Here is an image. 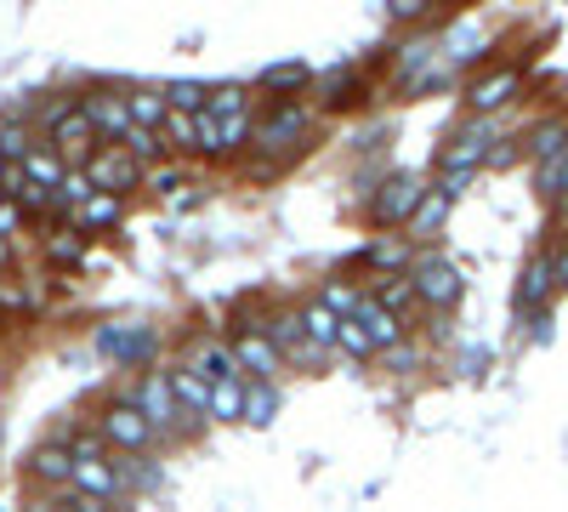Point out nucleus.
I'll use <instances>...</instances> for the list:
<instances>
[{
  "label": "nucleus",
  "mask_w": 568,
  "mask_h": 512,
  "mask_svg": "<svg viewBox=\"0 0 568 512\" xmlns=\"http://www.w3.org/2000/svg\"><path fill=\"white\" fill-rule=\"evenodd\" d=\"M307 149H313V109L307 103H267V109H256L251 160L296 165Z\"/></svg>",
  "instance_id": "nucleus-1"
},
{
  "label": "nucleus",
  "mask_w": 568,
  "mask_h": 512,
  "mask_svg": "<svg viewBox=\"0 0 568 512\" xmlns=\"http://www.w3.org/2000/svg\"><path fill=\"white\" fill-rule=\"evenodd\" d=\"M91 428H98V439L114 450V455H142L160 433L149 428V415L136 410V399H131V388L125 393H109L103 404H98V415H91Z\"/></svg>",
  "instance_id": "nucleus-2"
},
{
  "label": "nucleus",
  "mask_w": 568,
  "mask_h": 512,
  "mask_svg": "<svg viewBox=\"0 0 568 512\" xmlns=\"http://www.w3.org/2000/svg\"><path fill=\"white\" fill-rule=\"evenodd\" d=\"M45 149H58L69 165H85L91 154L103 149V137H98V126L85 120L80 98H52L45 103Z\"/></svg>",
  "instance_id": "nucleus-3"
},
{
  "label": "nucleus",
  "mask_w": 568,
  "mask_h": 512,
  "mask_svg": "<svg viewBox=\"0 0 568 512\" xmlns=\"http://www.w3.org/2000/svg\"><path fill=\"white\" fill-rule=\"evenodd\" d=\"M404 279H409L415 302H420V308H433V313H449V308L460 302V291H466L460 268H455L444 251H420V257H415V268H409Z\"/></svg>",
  "instance_id": "nucleus-4"
},
{
  "label": "nucleus",
  "mask_w": 568,
  "mask_h": 512,
  "mask_svg": "<svg viewBox=\"0 0 568 512\" xmlns=\"http://www.w3.org/2000/svg\"><path fill=\"white\" fill-rule=\"evenodd\" d=\"M426 200V182L415 177V171H393V177H382L369 189V222L382 228V234H393V228H409V217H415V205Z\"/></svg>",
  "instance_id": "nucleus-5"
},
{
  "label": "nucleus",
  "mask_w": 568,
  "mask_h": 512,
  "mask_svg": "<svg viewBox=\"0 0 568 512\" xmlns=\"http://www.w3.org/2000/svg\"><path fill=\"white\" fill-rule=\"evenodd\" d=\"M131 399H136L142 415H149V428H154L160 439H182V433L200 428V422H187V415H182V404H176V393H171V377H165V370H149V377L131 388Z\"/></svg>",
  "instance_id": "nucleus-6"
},
{
  "label": "nucleus",
  "mask_w": 568,
  "mask_h": 512,
  "mask_svg": "<svg viewBox=\"0 0 568 512\" xmlns=\"http://www.w3.org/2000/svg\"><path fill=\"white\" fill-rule=\"evenodd\" d=\"M500 143L495 126L489 120H460L449 137H444V149H438V171H460V177H478L489 165V149Z\"/></svg>",
  "instance_id": "nucleus-7"
},
{
  "label": "nucleus",
  "mask_w": 568,
  "mask_h": 512,
  "mask_svg": "<svg viewBox=\"0 0 568 512\" xmlns=\"http://www.w3.org/2000/svg\"><path fill=\"white\" fill-rule=\"evenodd\" d=\"M85 177H91V189H98V194H120V200H131V194L142 189V177H149V171H142L120 143H103L98 154L85 160Z\"/></svg>",
  "instance_id": "nucleus-8"
},
{
  "label": "nucleus",
  "mask_w": 568,
  "mask_h": 512,
  "mask_svg": "<svg viewBox=\"0 0 568 512\" xmlns=\"http://www.w3.org/2000/svg\"><path fill=\"white\" fill-rule=\"evenodd\" d=\"M524 98V69L517 63H500V69H489V74H478L466 86V109H471V120H489L495 109H506V103H517Z\"/></svg>",
  "instance_id": "nucleus-9"
},
{
  "label": "nucleus",
  "mask_w": 568,
  "mask_h": 512,
  "mask_svg": "<svg viewBox=\"0 0 568 512\" xmlns=\"http://www.w3.org/2000/svg\"><path fill=\"white\" fill-rule=\"evenodd\" d=\"M98 348H103V359H114L125 370H142L154 359V348H160V331H154V324H103Z\"/></svg>",
  "instance_id": "nucleus-10"
},
{
  "label": "nucleus",
  "mask_w": 568,
  "mask_h": 512,
  "mask_svg": "<svg viewBox=\"0 0 568 512\" xmlns=\"http://www.w3.org/2000/svg\"><path fill=\"white\" fill-rule=\"evenodd\" d=\"M307 86H318V74L302 63V58H284V63H267L256 74V91L267 103H307Z\"/></svg>",
  "instance_id": "nucleus-11"
},
{
  "label": "nucleus",
  "mask_w": 568,
  "mask_h": 512,
  "mask_svg": "<svg viewBox=\"0 0 568 512\" xmlns=\"http://www.w3.org/2000/svg\"><path fill=\"white\" fill-rule=\"evenodd\" d=\"M80 109H85V120L98 126V137L103 143H120V137L131 131V114H125V91L120 86H91L85 98H80Z\"/></svg>",
  "instance_id": "nucleus-12"
},
{
  "label": "nucleus",
  "mask_w": 568,
  "mask_h": 512,
  "mask_svg": "<svg viewBox=\"0 0 568 512\" xmlns=\"http://www.w3.org/2000/svg\"><path fill=\"white\" fill-rule=\"evenodd\" d=\"M233 359H240L245 382H273L284 370V353L267 342V331H233Z\"/></svg>",
  "instance_id": "nucleus-13"
},
{
  "label": "nucleus",
  "mask_w": 568,
  "mask_h": 512,
  "mask_svg": "<svg viewBox=\"0 0 568 512\" xmlns=\"http://www.w3.org/2000/svg\"><path fill=\"white\" fill-rule=\"evenodd\" d=\"M29 479L45 484V490H69V484H74V450H69V439L34 444V450H29Z\"/></svg>",
  "instance_id": "nucleus-14"
},
{
  "label": "nucleus",
  "mask_w": 568,
  "mask_h": 512,
  "mask_svg": "<svg viewBox=\"0 0 568 512\" xmlns=\"http://www.w3.org/2000/svg\"><path fill=\"white\" fill-rule=\"evenodd\" d=\"M358 103H364V74L353 63H336V69L318 74V109L324 114H347Z\"/></svg>",
  "instance_id": "nucleus-15"
},
{
  "label": "nucleus",
  "mask_w": 568,
  "mask_h": 512,
  "mask_svg": "<svg viewBox=\"0 0 568 512\" xmlns=\"http://www.w3.org/2000/svg\"><path fill=\"white\" fill-rule=\"evenodd\" d=\"M74 490L91 495V501H109V506H114V495L125 490V484H120V468H114V455H80V461H74Z\"/></svg>",
  "instance_id": "nucleus-16"
},
{
  "label": "nucleus",
  "mask_w": 568,
  "mask_h": 512,
  "mask_svg": "<svg viewBox=\"0 0 568 512\" xmlns=\"http://www.w3.org/2000/svg\"><path fill=\"white\" fill-rule=\"evenodd\" d=\"M194 370L200 382H211V388H222V382H245V370H240V359H233V342H200V353H194Z\"/></svg>",
  "instance_id": "nucleus-17"
},
{
  "label": "nucleus",
  "mask_w": 568,
  "mask_h": 512,
  "mask_svg": "<svg viewBox=\"0 0 568 512\" xmlns=\"http://www.w3.org/2000/svg\"><path fill=\"white\" fill-rule=\"evenodd\" d=\"M364 268H375L382 279H404V273L415 268V245H409L404 234H382V240H369Z\"/></svg>",
  "instance_id": "nucleus-18"
},
{
  "label": "nucleus",
  "mask_w": 568,
  "mask_h": 512,
  "mask_svg": "<svg viewBox=\"0 0 568 512\" xmlns=\"http://www.w3.org/2000/svg\"><path fill=\"white\" fill-rule=\"evenodd\" d=\"M165 377H171V393H176V404H182L187 422H211V382H200L187 364H171Z\"/></svg>",
  "instance_id": "nucleus-19"
},
{
  "label": "nucleus",
  "mask_w": 568,
  "mask_h": 512,
  "mask_svg": "<svg viewBox=\"0 0 568 512\" xmlns=\"http://www.w3.org/2000/svg\"><path fill=\"white\" fill-rule=\"evenodd\" d=\"M125 222V200L120 194H91L74 217H69V228H80V234L91 240V234H109V228H120Z\"/></svg>",
  "instance_id": "nucleus-20"
},
{
  "label": "nucleus",
  "mask_w": 568,
  "mask_h": 512,
  "mask_svg": "<svg viewBox=\"0 0 568 512\" xmlns=\"http://www.w3.org/2000/svg\"><path fill=\"white\" fill-rule=\"evenodd\" d=\"M358 324H364V337L375 342V348H398V342H409V324L398 319V313H387L382 302H375V297H364V308H358Z\"/></svg>",
  "instance_id": "nucleus-21"
},
{
  "label": "nucleus",
  "mask_w": 568,
  "mask_h": 512,
  "mask_svg": "<svg viewBox=\"0 0 568 512\" xmlns=\"http://www.w3.org/2000/svg\"><path fill=\"white\" fill-rule=\"evenodd\" d=\"M562 149H568V114H546L540 126H529V131H524V154H529L535 165L557 160Z\"/></svg>",
  "instance_id": "nucleus-22"
},
{
  "label": "nucleus",
  "mask_w": 568,
  "mask_h": 512,
  "mask_svg": "<svg viewBox=\"0 0 568 512\" xmlns=\"http://www.w3.org/2000/svg\"><path fill=\"white\" fill-rule=\"evenodd\" d=\"M444 222H449V200H444L438 189H426V200L415 205V217H409V228H404V240H409V245H433V240L444 234Z\"/></svg>",
  "instance_id": "nucleus-23"
},
{
  "label": "nucleus",
  "mask_w": 568,
  "mask_h": 512,
  "mask_svg": "<svg viewBox=\"0 0 568 512\" xmlns=\"http://www.w3.org/2000/svg\"><path fill=\"white\" fill-rule=\"evenodd\" d=\"M125 114H131V126H142V131H160V126L171 120L165 86H131V91H125Z\"/></svg>",
  "instance_id": "nucleus-24"
},
{
  "label": "nucleus",
  "mask_w": 568,
  "mask_h": 512,
  "mask_svg": "<svg viewBox=\"0 0 568 512\" xmlns=\"http://www.w3.org/2000/svg\"><path fill=\"white\" fill-rule=\"evenodd\" d=\"M551 291H557V279H551V251H540V257L524 268V279H517V297H511V302H517V313H535Z\"/></svg>",
  "instance_id": "nucleus-25"
},
{
  "label": "nucleus",
  "mask_w": 568,
  "mask_h": 512,
  "mask_svg": "<svg viewBox=\"0 0 568 512\" xmlns=\"http://www.w3.org/2000/svg\"><path fill=\"white\" fill-rule=\"evenodd\" d=\"M18 171H23V177L34 182V189L58 194V189H63V177H69V160H63L58 149H45V143H40V149H34V154H29V160H23Z\"/></svg>",
  "instance_id": "nucleus-26"
},
{
  "label": "nucleus",
  "mask_w": 568,
  "mask_h": 512,
  "mask_svg": "<svg viewBox=\"0 0 568 512\" xmlns=\"http://www.w3.org/2000/svg\"><path fill=\"white\" fill-rule=\"evenodd\" d=\"M302 331H307V348H336V337H342V319L329 313L318 297H307V302H302Z\"/></svg>",
  "instance_id": "nucleus-27"
},
{
  "label": "nucleus",
  "mask_w": 568,
  "mask_h": 512,
  "mask_svg": "<svg viewBox=\"0 0 568 512\" xmlns=\"http://www.w3.org/2000/svg\"><path fill=\"white\" fill-rule=\"evenodd\" d=\"M45 262H52V268H80L85 262V234H80V228H58V234H45Z\"/></svg>",
  "instance_id": "nucleus-28"
},
{
  "label": "nucleus",
  "mask_w": 568,
  "mask_h": 512,
  "mask_svg": "<svg viewBox=\"0 0 568 512\" xmlns=\"http://www.w3.org/2000/svg\"><path fill=\"white\" fill-rule=\"evenodd\" d=\"M160 143H165V154H200V120L194 114H171L160 126Z\"/></svg>",
  "instance_id": "nucleus-29"
},
{
  "label": "nucleus",
  "mask_w": 568,
  "mask_h": 512,
  "mask_svg": "<svg viewBox=\"0 0 568 512\" xmlns=\"http://www.w3.org/2000/svg\"><path fill=\"white\" fill-rule=\"evenodd\" d=\"M120 149L142 165V171H154V165H165V143H160V131H142V126H131L125 137H120Z\"/></svg>",
  "instance_id": "nucleus-30"
},
{
  "label": "nucleus",
  "mask_w": 568,
  "mask_h": 512,
  "mask_svg": "<svg viewBox=\"0 0 568 512\" xmlns=\"http://www.w3.org/2000/svg\"><path fill=\"white\" fill-rule=\"evenodd\" d=\"M34 149L40 143H34V126L29 120H7V126H0V160H7V165H23Z\"/></svg>",
  "instance_id": "nucleus-31"
},
{
  "label": "nucleus",
  "mask_w": 568,
  "mask_h": 512,
  "mask_svg": "<svg viewBox=\"0 0 568 512\" xmlns=\"http://www.w3.org/2000/svg\"><path fill=\"white\" fill-rule=\"evenodd\" d=\"M165 103H171V114H205L211 86H205V80H171V86H165Z\"/></svg>",
  "instance_id": "nucleus-32"
},
{
  "label": "nucleus",
  "mask_w": 568,
  "mask_h": 512,
  "mask_svg": "<svg viewBox=\"0 0 568 512\" xmlns=\"http://www.w3.org/2000/svg\"><path fill=\"white\" fill-rule=\"evenodd\" d=\"M245 388H251V382H222V388H211V422H245Z\"/></svg>",
  "instance_id": "nucleus-33"
},
{
  "label": "nucleus",
  "mask_w": 568,
  "mask_h": 512,
  "mask_svg": "<svg viewBox=\"0 0 568 512\" xmlns=\"http://www.w3.org/2000/svg\"><path fill=\"white\" fill-rule=\"evenodd\" d=\"M535 189H540V200H562L568 194V149L557 154V160H546V165H535Z\"/></svg>",
  "instance_id": "nucleus-34"
},
{
  "label": "nucleus",
  "mask_w": 568,
  "mask_h": 512,
  "mask_svg": "<svg viewBox=\"0 0 568 512\" xmlns=\"http://www.w3.org/2000/svg\"><path fill=\"white\" fill-rule=\"evenodd\" d=\"M278 415V393H273V382H251L245 388V422L251 428H267Z\"/></svg>",
  "instance_id": "nucleus-35"
},
{
  "label": "nucleus",
  "mask_w": 568,
  "mask_h": 512,
  "mask_svg": "<svg viewBox=\"0 0 568 512\" xmlns=\"http://www.w3.org/2000/svg\"><path fill=\"white\" fill-rule=\"evenodd\" d=\"M205 109H211L216 120H233V114H256L245 86H211V103H205Z\"/></svg>",
  "instance_id": "nucleus-36"
},
{
  "label": "nucleus",
  "mask_w": 568,
  "mask_h": 512,
  "mask_svg": "<svg viewBox=\"0 0 568 512\" xmlns=\"http://www.w3.org/2000/svg\"><path fill=\"white\" fill-rule=\"evenodd\" d=\"M91 194H98V189H91V177H85V165H69V177H63V189H58L52 200H58V211H69V217H74V211H80V205H85Z\"/></svg>",
  "instance_id": "nucleus-37"
},
{
  "label": "nucleus",
  "mask_w": 568,
  "mask_h": 512,
  "mask_svg": "<svg viewBox=\"0 0 568 512\" xmlns=\"http://www.w3.org/2000/svg\"><path fill=\"white\" fill-rule=\"evenodd\" d=\"M369 297L382 302L387 313H398V319H404V313L415 308V291H409V279H375V291H369Z\"/></svg>",
  "instance_id": "nucleus-38"
},
{
  "label": "nucleus",
  "mask_w": 568,
  "mask_h": 512,
  "mask_svg": "<svg viewBox=\"0 0 568 512\" xmlns=\"http://www.w3.org/2000/svg\"><path fill=\"white\" fill-rule=\"evenodd\" d=\"M318 302L336 313V319H358V308H364V291L358 285H324L318 291Z\"/></svg>",
  "instance_id": "nucleus-39"
},
{
  "label": "nucleus",
  "mask_w": 568,
  "mask_h": 512,
  "mask_svg": "<svg viewBox=\"0 0 568 512\" xmlns=\"http://www.w3.org/2000/svg\"><path fill=\"white\" fill-rule=\"evenodd\" d=\"M142 189H154V194H160V200H171V194H176V189H187V171H182V165H176V160H171V165H154V171H149V177H142Z\"/></svg>",
  "instance_id": "nucleus-40"
},
{
  "label": "nucleus",
  "mask_w": 568,
  "mask_h": 512,
  "mask_svg": "<svg viewBox=\"0 0 568 512\" xmlns=\"http://www.w3.org/2000/svg\"><path fill=\"white\" fill-rule=\"evenodd\" d=\"M194 120H200V160H211V165H216V160H227V149H222V120H216L211 109H205V114H194Z\"/></svg>",
  "instance_id": "nucleus-41"
},
{
  "label": "nucleus",
  "mask_w": 568,
  "mask_h": 512,
  "mask_svg": "<svg viewBox=\"0 0 568 512\" xmlns=\"http://www.w3.org/2000/svg\"><path fill=\"white\" fill-rule=\"evenodd\" d=\"M336 348H342V353H353V359L375 353V342L364 337V324H358V319H342V337H336Z\"/></svg>",
  "instance_id": "nucleus-42"
},
{
  "label": "nucleus",
  "mask_w": 568,
  "mask_h": 512,
  "mask_svg": "<svg viewBox=\"0 0 568 512\" xmlns=\"http://www.w3.org/2000/svg\"><path fill=\"white\" fill-rule=\"evenodd\" d=\"M398 23H426V18H433V0H393V7H387Z\"/></svg>",
  "instance_id": "nucleus-43"
},
{
  "label": "nucleus",
  "mask_w": 568,
  "mask_h": 512,
  "mask_svg": "<svg viewBox=\"0 0 568 512\" xmlns=\"http://www.w3.org/2000/svg\"><path fill=\"white\" fill-rule=\"evenodd\" d=\"M517 160H524V137H500V143L489 149V165L500 171V165H517Z\"/></svg>",
  "instance_id": "nucleus-44"
},
{
  "label": "nucleus",
  "mask_w": 568,
  "mask_h": 512,
  "mask_svg": "<svg viewBox=\"0 0 568 512\" xmlns=\"http://www.w3.org/2000/svg\"><path fill=\"white\" fill-rule=\"evenodd\" d=\"M551 279H557V291H568V240L551 251Z\"/></svg>",
  "instance_id": "nucleus-45"
},
{
  "label": "nucleus",
  "mask_w": 568,
  "mask_h": 512,
  "mask_svg": "<svg viewBox=\"0 0 568 512\" xmlns=\"http://www.w3.org/2000/svg\"><path fill=\"white\" fill-rule=\"evenodd\" d=\"M18 217H23V211H18L12 200H0V240H12V228H18Z\"/></svg>",
  "instance_id": "nucleus-46"
},
{
  "label": "nucleus",
  "mask_w": 568,
  "mask_h": 512,
  "mask_svg": "<svg viewBox=\"0 0 568 512\" xmlns=\"http://www.w3.org/2000/svg\"><path fill=\"white\" fill-rule=\"evenodd\" d=\"M415 364H420V353H415L409 342H398V348H393V370H415Z\"/></svg>",
  "instance_id": "nucleus-47"
},
{
  "label": "nucleus",
  "mask_w": 568,
  "mask_h": 512,
  "mask_svg": "<svg viewBox=\"0 0 568 512\" xmlns=\"http://www.w3.org/2000/svg\"><path fill=\"white\" fill-rule=\"evenodd\" d=\"M557 211H562V217H568V194H562V200H557Z\"/></svg>",
  "instance_id": "nucleus-48"
},
{
  "label": "nucleus",
  "mask_w": 568,
  "mask_h": 512,
  "mask_svg": "<svg viewBox=\"0 0 568 512\" xmlns=\"http://www.w3.org/2000/svg\"><path fill=\"white\" fill-rule=\"evenodd\" d=\"M0 512H7V506H0Z\"/></svg>",
  "instance_id": "nucleus-49"
}]
</instances>
